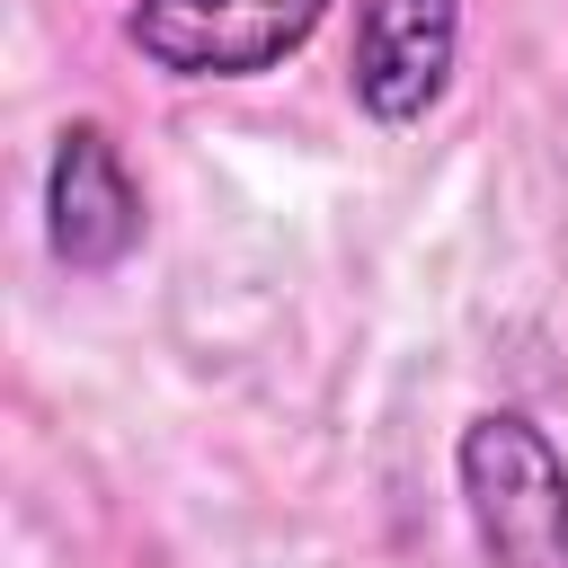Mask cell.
<instances>
[{"label": "cell", "mask_w": 568, "mask_h": 568, "mask_svg": "<svg viewBox=\"0 0 568 568\" xmlns=\"http://www.w3.org/2000/svg\"><path fill=\"white\" fill-rule=\"evenodd\" d=\"M328 0H124V44L160 80H266L320 36Z\"/></svg>", "instance_id": "2"}, {"label": "cell", "mask_w": 568, "mask_h": 568, "mask_svg": "<svg viewBox=\"0 0 568 568\" xmlns=\"http://www.w3.org/2000/svg\"><path fill=\"white\" fill-rule=\"evenodd\" d=\"M36 213H44V248H53V266H71V275H115V266L142 248V231H151V213H142V178H133L124 142H115L98 115H71V124L53 133Z\"/></svg>", "instance_id": "3"}, {"label": "cell", "mask_w": 568, "mask_h": 568, "mask_svg": "<svg viewBox=\"0 0 568 568\" xmlns=\"http://www.w3.org/2000/svg\"><path fill=\"white\" fill-rule=\"evenodd\" d=\"M453 488L479 568H568V453L532 408H479L453 435Z\"/></svg>", "instance_id": "1"}, {"label": "cell", "mask_w": 568, "mask_h": 568, "mask_svg": "<svg viewBox=\"0 0 568 568\" xmlns=\"http://www.w3.org/2000/svg\"><path fill=\"white\" fill-rule=\"evenodd\" d=\"M462 62V0H355L346 89L382 133H408L444 106Z\"/></svg>", "instance_id": "4"}]
</instances>
